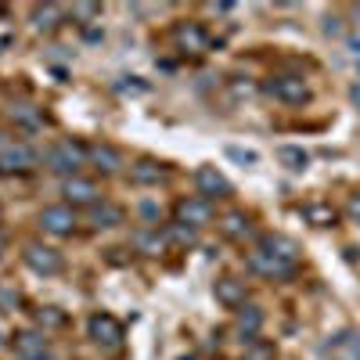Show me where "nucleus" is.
I'll return each instance as SVG.
<instances>
[{
	"label": "nucleus",
	"mask_w": 360,
	"mask_h": 360,
	"mask_svg": "<svg viewBox=\"0 0 360 360\" xmlns=\"http://www.w3.org/2000/svg\"><path fill=\"white\" fill-rule=\"evenodd\" d=\"M40 162L37 148L25 144L22 137H11V134H0V176H25L33 173Z\"/></svg>",
	"instance_id": "nucleus-1"
},
{
	"label": "nucleus",
	"mask_w": 360,
	"mask_h": 360,
	"mask_svg": "<svg viewBox=\"0 0 360 360\" xmlns=\"http://www.w3.org/2000/svg\"><path fill=\"white\" fill-rule=\"evenodd\" d=\"M47 169L58 173V176H79V169L86 166V144L76 141V137H62V141H54L47 148V155H44Z\"/></svg>",
	"instance_id": "nucleus-2"
},
{
	"label": "nucleus",
	"mask_w": 360,
	"mask_h": 360,
	"mask_svg": "<svg viewBox=\"0 0 360 360\" xmlns=\"http://www.w3.org/2000/svg\"><path fill=\"white\" fill-rule=\"evenodd\" d=\"M86 335L94 339V346L105 349V353H115L119 346H123V339H127L123 324H119L112 314H94V317H90L86 321Z\"/></svg>",
	"instance_id": "nucleus-3"
},
{
	"label": "nucleus",
	"mask_w": 360,
	"mask_h": 360,
	"mask_svg": "<svg viewBox=\"0 0 360 360\" xmlns=\"http://www.w3.org/2000/svg\"><path fill=\"white\" fill-rule=\"evenodd\" d=\"M173 217H176L173 224H184L191 231H202V227L213 224V202H205L202 195H188V198H180L173 205Z\"/></svg>",
	"instance_id": "nucleus-4"
},
{
	"label": "nucleus",
	"mask_w": 360,
	"mask_h": 360,
	"mask_svg": "<svg viewBox=\"0 0 360 360\" xmlns=\"http://www.w3.org/2000/svg\"><path fill=\"white\" fill-rule=\"evenodd\" d=\"M22 259H25V266L33 270V274H40V278H54V274H62V270H65L62 252L51 249V245H40V242H29L25 252H22Z\"/></svg>",
	"instance_id": "nucleus-5"
},
{
	"label": "nucleus",
	"mask_w": 360,
	"mask_h": 360,
	"mask_svg": "<svg viewBox=\"0 0 360 360\" xmlns=\"http://www.w3.org/2000/svg\"><path fill=\"white\" fill-rule=\"evenodd\" d=\"M37 224H40V231L44 234H51V238H69L72 231H76V209L72 205H44L40 209V217H37Z\"/></svg>",
	"instance_id": "nucleus-6"
},
{
	"label": "nucleus",
	"mask_w": 360,
	"mask_h": 360,
	"mask_svg": "<svg viewBox=\"0 0 360 360\" xmlns=\"http://www.w3.org/2000/svg\"><path fill=\"white\" fill-rule=\"evenodd\" d=\"M263 90H266L270 98L285 101V105H307L310 101V86L299 79V76H270L263 83Z\"/></svg>",
	"instance_id": "nucleus-7"
},
{
	"label": "nucleus",
	"mask_w": 360,
	"mask_h": 360,
	"mask_svg": "<svg viewBox=\"0 0 360 360\" xmlns=\"http://www.w3.org/2000/svg\"><path fill=\"white\" fill-rule=\"evenodd\" d=\"M295 266H299V263L278 259V256H270V252H263V249H252V252H249V270H252V274H259V278H266V281H285V278H292Z\"/></svg>",
	"instance_id": "nucleus-8"
},
{
	"label": "nucleus",
	"mask_w": 360,
	"mask_h": 360,
	"mask_svg": "<svg viewBox=\"0 0 360 360\" xmlns=\"http://www.w3.org/2000/svg\"><path fill=\"white\" fill-rule=\"evenodd\" d=\"M173 44L184 54H205L209 47H213V40H209V33L202 29V22H176L173 25Z\"/></svg>",
	"instance_id": "nucleus-9"
},
{
	"label": "nucleus",
	"mask_w": 360,
	"mask_h": 360,
	"mask_svg": "<svg viewBox=\"0 0 360 360\" xmlns=\"http://www.w3.org/2000/svg\"><path fill=\"white\" fill-rule=\"evenodd\" d=\"M11 349H15V360H51V346H47V335L40 332V328L18 332Z\"/></svg>",
	"instance_id": "nucleus-10"
},
{
	"label": "nucleus",
	"mask_w": 360,
	"mask_h": 360,
	"mask_svg": "<svg viewBox=\"0 0 360 360\" xmlns=\"http://www.w3.org/2000/svg\"><path fill=\"white\" fill-rule=\"evenodd\" d=\"M195 188L205 202H213V198H227L231 195V180L217 169V166H198L195 169Z\"/></svg>",
	"instance_id": "nucleus-11"
},
{
	"label": "nucleus",
	"mask_w": 360,
	"mask_h": 360,
	"mask_svg": "<svg viewBox=\"0 0 360 360\" xmlns=\"http://www.w3.org/2000/svg\"><path fill=\"white\" fill-rule=\"evenodd\" d=\"M62 195H65V205H98L101 202V188L94 184V180H86V176H69L65 184H62Z\"/></svg>",
	"instance_id": "nucleus-12"
},
{
	"label": "nucleus",
	"mask_w": 360,
	"mask_h": 360,
	"mask_svg": "<svg viewBox=\"0 0 360 360\" xmlns=\"http://www.w3.org/2000/svg\"><path fill=\"white\" fill-rule=\"evenodd\" d=\"M86 166H94L98 173L112 176V173H123V152L112 144H86Z\"/></svg>",
	"instance_id": "nucleus-13"
},
{
	"label": "nucleus",
	"mask_w": 360,
	"mask_h": 360,
	"mask_svg": "<svg viewBox=\"0 0 360 360\" xmlns=\"http://www.w3.org/2000/svg\"><path fill=\"white\" fill-rule=\"evenodd\" d=\"M8 123H11L15 130L37 134V130H44V108L29 105V101H11V105H8Z\"/></svg>",
	"instance_id": "nucleus-14"
},
{
	"label": "nucleus",
	"mask_w": 360,
	"mask_h": 360,
	"mask_svg": "<svg viewBox=\"0 0 360 360\" xmlns=\"http://www.w3.org/2000/svg\"><path fill=\"white\" fill-rule=\"evenodd\" d=\"M213 295H217V303H220V307H227V310H242V307H245V299H249V288H245V281H238V278H217Z\"/></svg>",
	"instance_id": "nucleus-15"
},
{
	"label": "nucleus",
	"mask_w": 360,
	"mask_h": 360,
	"mask_svg": "<svg viewBox=\"0 0 360 360\" xmlns=\"http://www.w3.org/2000/svg\"><path fill=\"white\" fill-rule=\"evenodd\" d=\"M29 18H33V29H37V33H58V29L65 25L69 11L58 8V4H37L33 11H29Z\"/></svg>",
	"instance_id": "nucleus-16"
},
{
	"label": "nucleus",
	"mask_w": 360,
	"mask_h": 360,
	"mask_svg": "<svg viewBox=\"0 0 360 360\" xmlns=\"http://www.w3.org/2000/svg\"><path fill=\"white\" fill-rule=\"evenodd\" d=\"M256 249L278 256V259H288V263H299V245L292 242V238H285V234H263L256 242Z\"/></svg>",
	"instance_id": "nucleus-17"
},
{
	"label": "nucleus",
	"mask_w": 360,
	"mask_h": 360,
	"mask_svg": "<svg viewBox=\"0 0 360 360\" xmlns=\"http://www.w3.org/2000/svg\"><path fill=\"white\" fill-rule=\"evenodd\" d=\"M234 332L242 335V342H256L259 335V328H263V310L259 307H242V310H234Z\"/></svg>",
	"instance_id": "nucleus-18"
},
{
	"label": "nucleus",
	"mask_w": 360,
	"mask_h": 360,
	"mask_svg": "<svg viewBox=\"0 0 360 360\" xmlns=\"http://www.w3.org/2000/svg\"><path fill=\"white\" fill-rule=\"evenodd\" d=\"M119 224H123V209L115 202L101 198L98 205H90V227L94 231H108V227H119Z\"/></svg>",
	"instance_id": "nucleus-19"
},
{
	"label": "nucleus",
	"mask_w": 360,
	"mask_h": 360,
	"mask_svg": "<svg viewBox=\"0 0 360 360\" xmlns=\"http://www.w3.org/2000/svg\"><path fill=\"white\" fill-rule=\"evenodd\" d=\"M249 213H242V209H231V213H224L220 217V234L224 238H231V242H245V234H249Z\"/></svg>",
	"instance_id": "nucleus-20"
},
{
	"label": "nucleus",
	"mask_w": 360,
	"mask_h": 360,
	"mask_svg": "<svg viewBox=\"0 0 360 360\" xmlns=\"http://www.w3.org/2000/svg\"><path fill=\"white\" fill-rule=\"evenodd\" d=\"M134 249L144 252V256H159L166 249V238L159 234V227H144V231L134 234Z\"/></svg>",
	"instance_id": "nucleus-21"
},
{
	"label": "nucleus",
	"mask_w": 360,
	"mask_h": 360,
	"mask_svg": "<svg viewBox=\"0 0 360 360\" xmlns=\"http://www.w3.org/2000/svg\"><path fill=\"white\" fill-rule=\"evenodd\" d=\"M328 349H332V360H360V335L342 332V335H335V342Z\"/></svg>",
	"instance_id": "nucleus-22"
},
{
	"label": "nucleus",
	"mask_w": 360,
	"mask_h": 360,
	"mask_svg": "<svg viewBox=\"0 0 360 360\" xmlns=\"http://www.w3.org/2000/svg\"><path fill=\"white\" fill-rule=\"evenodd\" d=\"M166 176V169L155 162V159H141L137 166H130V180H134V184H159V180Z\"/></svg>",
	"instance_id": "nucleus-23"
},
{
	"label": "nucleus",
	"mask_w": 360,
	"mask_h": 360,
	"mask_svg": "<svg viewBox=\"0 0 360 360\" xmlns=\"http://www.w3.org/2000/svg\"><path fill=\"white\" fill-rule=\"evenodd\" d=\"M33 321H37V328H40V332L47 335V332H54V328H65V314L62 310H58V307H37L33 310Z\"/></svg>",
	"instance_id": "nucleus-24"
},
{
	"label": "nucleus",
	"mask_w": 360,
	"mask_h": 360,
	"mask_svg": "<svg viewBox=\"0 0 360 360\" xmlns=\"http://www.w3.org/2000/svg\"><path fill=\"white\" fill-rule=\"evenodd\" d=\"M303 217H307L314 227H335V220H339V213H335L332 205H324V202L307 205V209H303Z\"/></svg>",
	"instance_id": "nucleus-25"
},
{
	"label": "nucleus",
	"mask_w": 360,
	"mask_h": 360,
	"mask_svg": "<svg viewBox=\"0 0 360 360\" xmlns=\"http://www.w3.org/2000/svg\"><path fill=\"white\" fill-rule=\"evenodd\" d=\"M278 159H281L288 169H295V173L310 166V155L303 152V148H295V144H281V148H278Z\"/></svg>",
	"instance_id": "nucleus-26"
},
{
	"label": "nucleus",
	"mask_w": 360,
	"mask_h": 360,
	"mask_svg": "<svg viewBox=\"0 0 360 360\" xmlns=\"http://www.w3.org/2000/svg\"><path fill=\"white\" fill-rule=\"evenodd\" d=\"M166 234L173 238L176 245H195V231H191V227H184V224H169V227H166Z\"/></svg>",
	"instance_id": "nucleus-27"
},
{
	"label": "nucleus",
	"mask_w": 360,
	"mask_h": 360,
	"mask_svg": "<svg viewBox=\"0 0 360 360\" xmlns=\"http://www.w3.org/2000/svg\"><path fill=\"white\" fill-rule=\"evenodd\" d=\"M227 159H234V162H242V166H256L259 162V155L256 152H249V148H227Z\"/></svg>",
	"instance_id": "nucleus-28"
},
{
	"label": "nucleus",
	"mask_w": 360,
	"mask_h": 360,
	"mask_svg": "<svg viewBox=\"0 0 360 360\" xmlns=\"http://www.w3.org/2000/svg\"><path fill=\"white\" fill-rule=\"evenodd\" d=\"M98 15H101V8H98V4H72V11H69V18H79V22L98 18Z\"/></svg>",
	"instance_id": "nucleus-29"
},
{
	"label": "nucleus",
	"mask_w": 360,
	"mask_h": 360,
	"mask_svg": "<svg viewBox=\"0 0 360 360\" xmlns=\"http://www.w3.org/2000/svg\"><path fill=\"white\" fill-rule=\"evenodd\" d=\"M18 299H22V295H18L15 288L0 285V310H15V307H18Z\"/></svg>",
	"instance_id": "nucleus-30"
},
{
	"label": "nucleus",
	"mask_w": 360,
	"mask_h": 360,
	"mask_svg": "<svg viewBox=\"0 0 360 360\" xmlns=\"http://www.w3.org/2000/svg\"><path fill=\"white\" fill-rule=\"evenodd\" d=\"M346 213H349V220H356V224H360V195H349V202H346Z\"/></svg>",
	"instance_id": "nucleus-31"
},
{
	"label": "nucleus",
	"mask_w": 360,
	"mask_h": 360,
	"mask_svg": "<svg viewBox=\"0 0 360 360\" xmlns=\"http://www.w3.org/2000/svg\"><path fill=\"white\" fill-rule=\"evenodd\" d=\"M4 249H8V234L0 231V256H4Z\"/></svg>",
	"instance_id": "nucleus-32"
},
{
	"label": "nucleus",
	"mask_w": 360,
	"mask_h": 360,
	"mask_svg": "<svg viewBox=\"0 0 360 360\" xmlns=\"http://www.w3.org/2000/svg\"><path fill=\"white\" fill-rule=\"evenodd\" d=\"M8 44H11V37H0V51H4Z\"/></svg>",
	"instance_id": "nucleus-33"
},
{
	"label": "nucleus",
	"mask_w": 360,
	"mask_h": 360,
	"mask_svg": "<svg viewBox=\"0 0 360 360\" xmlns=\"http://www.w3.org/2000/svg\"><path fill=\"white\" fill-rule=\"evenodd\" d=\"M353 101L360 105V86H353Z\"/></svg>",
	"instance_id": "nucleus-34"
},
{
	"label": "nucleus",
	"mask_w": 360,
	"mask_h": 360,
	"mask_svg": "<svg viewBox=\"0 0 360 360\" xmlns=\"http://www.w3.org/2000/svg\"><path fill=\"white\" fill-rule=\"evenodd\" d=\"M356 25H360V8H356Z\"/></svg>",
	"instance_id": "nucleus-35"
},
{
	"label": "nucleus",
	"mask_w": 360,
	"mask_h": 360,
	"mask_svg": "<svg viewBox=\"0 0 360 360\" xmlns=\"http://www.w3.org/2000/svg\"><path fill=\"white\" fill-rule=\"evenodd\" d=\"M245 360H249V356H245Z\"/></svg>",
	"instance_id": "nucleus-36"
}]
</instances>
